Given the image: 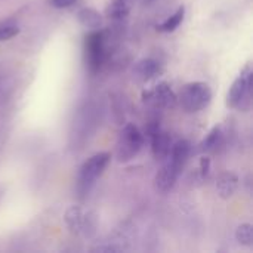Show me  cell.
<instances>
[{
    "label": "cell",
    "instance_id": "6da1fadb",
    "mask_svg": "<svg viewBox=\"0 0 253 253\" xmlns=\"http://www.w3.org/2000/svg\"><path fill=\"white\" fill-rule=\"evenodd\" d=\"M178 104L187 113H197L205 110L212 101V89L205 82H191L179 92Z\"/></svg>",
    "mask_w": 253,
    "mask_h": 253
},
{
    "label": "cell",
    "instance_id": "7a4b0ae2",
    "mask_svg": "<svg viewBox=\"0 0 253 253\" xmlns=\"http://www.w3.org/2000/svg\"><path fill=\"white\" fill-rule=\"evenodd\" d=\"M110 160H111L110 153H98L89 157L82 165L79 170V176H77V190L80 194H87L90 191L96 179L104 173Z\"/></svg>",
    "mask_w": 253,
    "mask_h": 253
},
{
    "label": "cell",
    "instance_id": "3957f363",
    "mask_svg": "<svg viewBox=\"0 0 253 253\" xmlns=\"http://www.w3.org/2000/svg\"><path fill=\"white\" fill-rule=\"evenodd\" d=\"M142 145H144V135L141 133V130L132 123L125 125L117 139V148H116L117 160L120 163L130 162L138 156Z\"/></svg>",
    "mask_w": 253,
    "mask_h": 253
},
{
    "label": "cell",
    "instance_id": "277c9868",
    "mask_svg": "<svg viewBox=\"0 0 253 253\" xmlns=\"http://www.w3.org/2000/svg\"><path fill=\"white\" fill-rule=\"evenodd\" d=\"M252 86H253V73L251 67L248 65L242 74L233 82L228 95H227V105L231 108L239 110H249L252 104Z\"/></svg>",
    "mask_w": 253,
    "mask_h": 253
},
{
    "label": "cell",
    "instance_id": "5b68a950",
    "mask_svg": "<svg viewBox=\"0 0 253 253\" xmlns=\"http://www.w3.org/2000/svg\"><path fill=\"white\" fill-rule=\"evenodd\" d=\"M86 50V65L92 74L98 73L105 59V37L101 30H92L86 36L84 43Z\"/></svg>",
    "mask_w": 253,
    "mask_h": 253
},
{
    "label": "cell",
    "instance_id": "8992f818",
    "mask_svg": "<svg viewBox=\"0 0 253 253\" xmlns=\"http://www.w3.org/2000/svg\"><path fill=\"white\" fill-rule=\"evenodd\" d=\"M64 221L68 230L73 234L90 236L95 231V216L90 212H86L82 206H70L65 211Z\"/></svg>",
    "mask_w": 253,
    "mask_h": 253
},
{
    "label": "cell",
    "instance_id": "52a82bcc",
    "mask_svg": "<svg viewBox=\"0 0 253 253\" xmlns=\"http://www.w3.org/2000/svg\"><path fill=\"white\" fill-rule=\"evenodd\" d=\"M144 102L160 108H175L178 98L168 83H159L153 90L144 92Z\"/></svg>",
    "mask_w": 253,
    "mask_h": 253
},
{
    "label": "cell",
    "instance_id": "ba28073f",
    "mask_svg": "<svg viewBox=\"0 0 253 253\" xmlns=\"http://www.w3.org/2000/svg\"><path fill=\"white\" fill-rule=\"evenodd\" d=\"M181 170L169 160L166 159L163 166L160 168V170L157 172L156 178H154V185H156V190L160 191V193H168L170 191L175 184H176V179L179 176Z\"/></svg>",
    "mask_w": 253,
    "mask_h": 253
},
{
    "label": "cell",
    "instance_id": "9c48e42d",
    "mask_svg": "<svg viewBox=\"0 0 253 253\" xmlns=\"http://www.w3.org/2000/svg\"><path fill=\"white\" fill-rule=\"evenodd\" d=\"M150 142H151V151H153L154 159L156 160H160V162H165L169 157L170 150H172L170 136L160 129L157 133H154L150 138Z\"/></svg>",
    "mask_w": 253,
    "mask_h": 253
},
{
    "label": "cell",
    "instance_id": "30bf717a",
    "mask_svg": "<svg viewBox=\"0 0 253 253\" xmlns=\"http://www.w3.org/2000/svg\"><path fill=\"white\" fill-rule=\"evenodd\" d=\"M239 188V176L234 172H222L216 179V193L221 199H231Z\"/></svg>",
    "mask_w": 253,
    "mask_h": 253
},
{
    "label": "cell",
    "instance_id": "8fae6325",
    "mask_svg": "<svg viewBox=\"0 0 253 253\" xmlns=\"http://www.w3.org/2000/svg\"><path fill=\"white\" fill-rule=\"evenodd\" d=\"M160 71H162L160 64L156 59H151V58L141 59L133 67V76H135V79H138L141 82H147V80L154 79Z\"/></svg>",
    "mask_w": 253,
    "mask_h": 253
},
{
    "label": "cell",
    "instance_id": "7c38bea8",
    "mask_svg": "<svg viewBox=\"0 0 253 253\" xmlns=\"http://www.w3.org/2000/svg\"><path fill=\"white\" fill-rule=\"evenodd\" d=\"M77 19L79 22L90 30H101L102 24H104V18L102 15L93 9V7H83L77 12Z\"/></svg>",
    "mask_w": 253,
    "mask_h": 253
},
{
    "label": "cell",
    "instance_id": "4fadbf2b",
    "mask_svg": "<svg viewBox=\"0 0 253 253\" xmlns=\"http://www.w3.org/2000/svg\"><path fill=\"white\" fill-rule=\"evenodd\" d=\"M190 151H191V145L187 139H179L178 142H175L172 145V150H170V154H169V160L179 169L182 170L188 156H190Z\"/></svg>",
    "mask_w": 253,
    "mask_h": 253
},
{
    "label": "cell",
    "instance_id": "5bb4252c",
    "mask_svg": "<svg viewBox=\"0 0 253 253\" xmlns=\"http://www.w3.org/2000/svg\"><path fill=\"white\" fill-rule=\"evenodd\" d=\"M224 142V135H222V129L221 126H215L208 135L206 138L200 142L199 150L202 153H215L218 151V148L222 145Z\"/></svg>",
    "mask_w": 253,
    "mask_h": 253
},
{
    "label": "cell",
    "instance_id": "9a60e30c",
    "mask_svg": "<svg viewBox=\"0 0 253 253\" xmlns=\"http://www.w3.org/2000/svg\"><path fill=\"white\" fill-rule=\"evenodd\" d=\"M184 15H185V7L179 6L173 15H170L166 21H163L162 24L157 25V30L162 31V33H172V31H175L181 25V22L184 19Z\"/></svg>",
    "mask_w": 253,
    "mask_h": 253
},
{
    "label": "cell",
    "instance_id": "2e32d148",
    "mask_svg": "<svg viewBox=\"0 0 253 253\" xmlns=\"http://www.w3.org/2000/svg\"><path fill=\"white\" fill-rule=\"evenodd\" d=\"M105 15L110 19H123L129 15V3L127 0H113L107 9H105Z\"/></svg>",
    "mask_w": 253,
    "mask_h": 253
},
{
    "label": "cell",
    "instance_id": "e0dca14e",
    "mask_svg": "<svg viewBox=\"0 0 253 253\" xmlns=\"http://www.w3.org/2000/svg\"><path fill=\"white\" fill-rule=\"evenodd\" d=\"M236 240L242 246L253 245V227L251 224H242L236 230Z\"/></svg>",
    "mask_w": 253,
    "mask_h": 253
},
{
    "label": "cell",
    "instance_id": "ac0fdd59",
    "mask_svg": "<svg viewBox=\"0 0 253 253\" xmlns=\"http://www.w3.org/2000/svg\"><path fill=\"white\" fill-rule=\"evenodd\" d=\"M19 34V28L16 25H3L0 27V42H6Z\"/></svg>",
    "mask_w": 253,
    "mask_h": 253
},
{
    "label": "cell",
    "instance_id": "d6986e66",
    "mask_svg": "<svg viewBox=\"0 0 253 253\" xmlns=\"http://www.w3.org/2000/svg\"><path fill=\"white\" fill-rule=\"evenodd\" d=\"M209 172H211V159L208 156H203L200 159V175H202V178H208Z\"/></svg>",
    "mask_w": 253,
    "mask_h": 253
},
{
    "label": "cell",
    "instance_id": "ffe728a7",
    "mask_svg": "<svg viewBox=\"0 0 253 253\" xmlns=\"http://www.w3.org/2000/svg\"><path fill=\"white\" fill-rule=\"evenodd\" d=\"M77 0H47V3L55 9H65L76 3Z\"/></svg>",
    "mask_w": 253,
    "mask_h": 253
},
{
    "label": "cell",
    "instance_id": "44dd1931",
    "mask_svg": "<svg viewBox=\"0 0 253 253\" xmlns=\"http://www.w3.org/2000/svg\"><path fill=\"white\" fill-rule=\"evenodd\" d=\"M145 1H148V0H145Z\"/></svg>",
    "mask_w": 253,
    "mask_h": 253
}]
</instances>
